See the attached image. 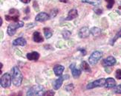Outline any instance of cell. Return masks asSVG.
I'll list each match as a JSON object with an SVG mask.
<instances>
[{
    "mask_svg": "<svg viewBox=\"0 0 121 96\" xmlns=\"http://www.w3.org/2000/svg\"><path fill=\"white\" fill-rule=\"evenodd\" d=\"M105 83H106V79L105 78H100L94 81L91 83H89L87 85V89H92L96 87H105Z\"/></svg>",
    "mask_w": 121,
    "mask_h": 96,
    "instance_id": "5",
    "label": "cell"
},
{
    "mask_svg": "<svg viewBox=\"0 0 121 96\" xmlns=\"http://www.w3.org/2000/svg\"><path fill=\"white\" fill-rule=\"evenodd\" d=\"M94 13H96L97 15H100L103 14V9L100 8H99V7H95L94 8Z\"/></svg>",
    "mask_w": 121,
    "mask_h": 96,
    "instance_id": "29",
    "label": "cell"
},
{
    "mask_svg": "<svg viewBox=\"0 0 121 96\" xmlns=\"http://www.w3.org/2000/svg\"><path fill=\"white\" fill-rule=\"evenodd\" d=\"M115 63H116V59L112 56H109L102 61V65L106 68L112 66Z\"/></svg>",
    "mask_w": 121,
    "mask_h": 96,
    "instance_id": "7",
    "label": "cell"
},
{
    "mask_svg": "<svg viewBox=\"0 0 121 96\" xmlns=\"http://www.w3.org/2000/svg\"><path fill=\"white\" fill-rule=\"evenodd\" d=\"M69 68L71 69V73H72V75L74 78H78L80 76L81 74V72L82 71L80 69H79L76 67V64L75 63H72L70 65Z\"/></svg>",
    "mask_w": 121,
    "mask_h": 96,
    "instance_id": "9",
    "label": "cell"
},
{
    "mask_svg": "<svg viewBox=\"0 0 121 96\" xmlns=\"http://www.w3.org/2000/svg\"><path fill=\"white\" fill-rule=\"evenodd\" d=\"M19 16H11V15H5V19L7 21H13L15 23L19 22Z\"/></svg>",
    "mask_w": 121,
    "mask_h": 96,
    "instance_id": "22",
    "label": "cell"
},
{
    "mask_svg": "<svg viewBox=\"0 0 121 96\" xmlns=\"http://www.w3.org/2000/svg\"><path fill=\"white\" fill-rule=\"evenodd\" d=\"M2 25V19L0 18V25Z\"/></svg>",
    "mask_w": 121,
    "mask_h": 96,
    "instance_id": "39",
    "label": "cell"
},
{
    "mask_svg": "<svg viewBox=\"0 0 121 96\" xmlns=\"http://www.w3.org/2000/svg\"><path fill=\"white\" fill-rule=\"evenodd\" d=\"M79 51H80L81 52H82V55H86V50H84V49H79Z\"/></svg>",
    "mask_w": 121,
    "mask_h": 96,
    "instance_id": "36",
    "label": "cell"
},
{
    "mask_svg": "<svg viewBox=\"0 0 121 96\" xmlns=\"http://www.w3.org/2000/svg\"><path fill=\"white\" fill-rule=\"evenodd\" d=\"M73 84L71 83L70 85H68V86H67V87H65V89L67 90V91H71V90L73 89Z\"/></svg>",
    "mask_w": 121,
    "mask_h": 96,
    "instance_id": "33",
    "label": "cell"
},
{
    "mask_svg": "<svg viewBox=\"0 0 121 96\" xmlns=\"http://www.w3.org/2000/svg\"><path fill=\"white\" fill-rule=\"evenodd\" d=\"M80 67H81V69L83 70L84 72H90L91 70V68L89 66V65L88 64V63L86 61H82L81 64H80Z\"/></svg>",
    "mask_w": 121,
    "mask_h": 96,
    "instance_id": "19",
    "label": "cell"
},
{
    "mask_svg": "<svg viewBox=\"0 0 121 96\" xmlns=\"http://www.w3.org/2000/svg\"><path fill=\"white\" fill-rule=\"evenodd\" d=\"M45 89L42 85H35L30 87L27 92L26 96H44Z\"/></svg>",
    "mask_w": 121,
    "mask_h": 96,
    "instance_id": "1",
    "label": "cell"
},
{
    "mask_svg": "<svg viewBox=\"0 0 121 96\" xmlns=\"http://www.w3.org/2000/svg\"><path fill=\"white\" fill-rule=\"evenodd\" d=\"M30 11V8H28V7H27V8H26V9H25V14H28V12Z\"/></svg>",
    "mask_w": 121,
    "mask_h": 96,
    "instance_id": "37",
    "label": "cell"
},
{
    "mask_svg": "<svg viewBox=\"0 0 121 96\" xmlns=\"http://www.w3.org/2000/svg\"><path fill=\"white\" fill-rule=\"evenodd\" d=\"M58 12H59V10L57 8H54L51 10V18H54L58 14Z\"/></svg>",
    "mask_w": 121,
    "mask_h": 96,
    "instance_id": "27",
    "label": "cell"
},
{
    "mask_svg": "<svg viewBox=\"0 0 121 96\" xmlns=\"http://www.w3.org/2000/svg\"><path fill=\"white\" fill-rule=\"evenodd\" d=\"M26 57H27V58L29 60L36 61V60H38L39 58V54L36 51H33L30 53H28Z\"/></svg>",
    "mask_w": 121,
    "mask_h": 96,
    "instance_id": "13",
    "label": "cell"
},
{
    "mask_svg": "<svg viewBox=\"0 0 121 96\" xmlns=\"http://www.w3.org/2000/svg\"><path fill=\"white\" fill-rule=\"evenodd\" d=\"M103 57V53L99 51H94L92 54L90 55L88 58V62L91 65L94 66L98 63V61L102 58Z\"/></svg>",
    "mask_w": 121,
    "mask_h": 96,
    "instance_id": "4",
    "label": "cell"
},
{
    "mask_svg": "<svg viewBox=\"0 0 121 96\" xmlns=\"http://www.w3.org/2000/svg\"><path fill=\"white\" fill-rule=\"evenodd\" d=\"M120 37H121V30H120L116 34V35L114 36V37L113 38V40H112V42H111V45L112 46H113L114 44V42L117 41V40L118 39V38H120Z\"/></svg>",
    "mask_w": 121,
    "mask_h": 96,
    "instance_id": "24",
    "label": "cell"
},
{
    "mask_svg": "<svg viewBox=\"0 0 121 96\" xmlns=\"http://www.w3.org/2000/svg\"><path fill=\"white\" fill-rule=\"evenodd\" d=\"M113 91L114 93L121 94V85H117V86L115 87L113 89Z\"/></svg>",
    "mask_w": 121,
    "mask_h": 96,
    "instance_id": "28",
    "label": "cell"
},
{
    "mask_svg": "<svg viewBox=\"0 0 121 96\" xmlns=\"http://www.w3.org/2000/svg\"><path fill=\"white\" fill-rule=\"evenodd\" d=\"M119 9L121 10V0H120V5H119Z\"/></svg>",
    "mask_w": 121,
    "mask_h": 96,
    "instance_id": "40",
    "label": "cell"
},
{
    "mask_svg": "<svg viewBox=\"0 0 121 96\" xmlns=\"http://www.w3.org/2000/svg\"><path fill=\"white\" fill-rule=\"evenodd\" d=\"M1 36H2L1 37H2H2H3V32H2V31H1Z\"/></svg>",
    "mask_w": 121,
    "mask_h": 96,
    "instance_id": "41",
    "label": "cell"
},
{
    "mask_svg": "<svg viewBox=\"0 0 121 96\" xmlns=\"http://www.w3.org/2000/svg\"><path fill=\"white\" fill-rule=\"evenodd\" d=\"M33 5H34V10H36V11H39V5H38L37 2L34 1Z\"/></svg>",
    "mask_w": 121,
    "mask_h": 96,
    "instance_id": "32",
    "label": "cell"
},
{
    "mask_svg": "<svg viewBox=\"0 0 121 96\" xmlns=\"http://www.w3.org/2000/svg\"><path fill=\"white\" fill-rule=\"evenodd\" d=\"M115 77H116L118 80L121 79V69H117L115 73Z\"/></svg>",
    "mask_w": 121,
    "mask_h": 96,
    "instance_id": "31",
    "label": "cell"
},
{
    "mask_svg": "<svg viewBox=\"0 0 121 96\" xmlns=\"http://www.w3.org/2000/svg\"><path fill=\"white\" fill-rule=\"evenodd\" d=\"M107 2V5L106 7L108 9H111L114 5V0H105Z\"/></svg>",
    "mask_w": 121,
    "mask_h": 96,
    "instance_id": "26",
    "label": "cell"
},
{
    "mask_svg": "<svg viewBox=\"0 0 121 96\" xmlns=\"http://www.w3.org/2000/svg\"><path fill=\"white\" fill-rule=\"evenodd\" d=\"M60 2H63V3H68V0H60Z\"/></svg>",
    "mask_w": 121,
    "mask_h": 96,
    "instance_id": "38",
    "label": "cell"
},
{
    "mask_svg": "<svg viewBox=\"0 0 121 96\" xmlns=\"http://www.w3.org/2000/svg\"><path fill=\"white\" fill-rule=\"evenodd\" d=\"M55 93L54 91H52V90H48V91H46L44 96H54Z\"/></svg>",
    "mask_w": 121,
    "mask_h": 96,
    "instance_id": "30",
    "label": "cell"
},
{
    "mask_svg": "<svg viewBox=\"0 0 121 96\" xmlns=\"http://www.w3.org/2000/svg\"><path fill=\"white\" fill-rule=\"evenodd\" d=\"M116 85V81L112 78H108L106 79V83H105V87L106 89H112L115 87Z\"/></svg>",
    "mask_w": 121,
    "mask_h": 96,
    "instance_id": "12",
    "label": "cell"
},
{
    "mask_svg": "<svg viewBox=\"0 0 121 96\" xmlns=\"http://www.w3.org/2000/svg\"><path fill=\"white\" fill-rule=\"evenodd\" d=\"M90 32L94 37H98L101 33V29L97 27H93L90 30Z\"/></svg>",
    "mask_w": 121,
    "mask_h": 96,
    "instance_id": "20",
    "label": "cell"
},
{
    "mask_svg": "<svg viewBox=\"0 0 121 96\" xmlns=\"http://www.w3.org/2000/svg\"><path fill=\"white\" fill-rule=\"evenodd\" d=\"M43 31H44V34H45V37L46 39L51 38L52 35H53V32H52L51 29L50 28H44Z\"/></svg>",
    "mask_w": 121,
    "mask_h": 96,
    "instance_id": "21",
    "label": "cell"
},
{
    "mask_svg": "<svg viewBox=\"0 0 121 96\" xmlns=\"http://www.w3.org/2000/svg\"><path fill=\"white\" fill-rule=\"evenodd\" d=\"M12 81V77H10V74L8 73H5L2 76L0 83L3 88H8L10 86V83Z\"/></svg>",
    "mask_w": 121,
    "mask_h": 96,
    "instance_id": "6",
    "label": "cell"
},
{
    "mask_svg": "<svg viewBox=\"0 0 121 96\" xmlns=\"http://www.w3.org/2000/svg\"><path fill=\"white\" fill-rule=\"evenodd\" d=\"M64 77H60L59 78H57L56 81L54 82V84H53V87H54V89L55 90H57V89H59L61 86H62V84L63 83V81H64Z\"/></svg>",
    "mask_w": 121,
    "mask_h": 96,
    "instance_id": "15",
    "label": "cell"
},
{
    "mask_svg": "<svg viewBox=\"0 0 121 96\" xmlns=\"http://www.w3.org/2000/svg\"><path fill=\"white\" fill-rule=\"evenodd\" d=\"M82 2L90 4L93 6H98L101 4V0H81Z\"/></svg>",
    "mask_w": 121,
    "mask_h": 96,
    "instance_id": "18",
    "label": "cell"
},
{
    "mask_svg": "<svg viewBox=\"0 0 121 96\" xmlns=\"http://www.w3.org/2000/svg\"><path fill=\"white\" fill-rule=\"evenodd\" d=\"M62 37L65 40H68V39H69L70 36L71 35V32L70 31H68V30H64L62 31Z\"/></svg>",
    "mask_w": 121,
    "mask_h": 96,
    "instance_id": "23",
    "label": "cell"
},
{
    "mask_svg": "<svg viewBox=\"0 0 121 96\" xmlns=\"http://www.w3.org/2000/svg\"><path fill=\"white\" fill-rule=\"evenodd\" d=\"M27 43L26 40L23 38V37H19V38L16 39L13 41V46H25Z\"/></svg>",
    "mask_w": 121,
    "mask_h": 96,
    "instance_id": "16",
    "label": "cell"
},
{
    "mask_svg": "<svg viewBox=\"0 0 121 96\" xmlns=\"http://www.w3.org/2000/svg\"><path fill=\"white\" fill-rule=\"evenodd\" d=\"M9 15H11V16H19V10L17 9H14L12 8L9 10Z\"/></svg>",
    "mask_w": 121,
    "mask_h": 96,
    "instance_id": "25",
    "label": "cell"
},
{
    "mask_svg": "<svg viewBox=\"0 0 121 96\" xmlns=\"http://www.w3.org/2000/svg\"><path fill=\"white\" fill-rule=\"evenodd\" d=\"M78 16V12L77 9H71V10H69L67 17L65 18V20L67 21H70V20H73V19H75Z\"/></svg>",
    "mask_w": 121,
    "mask_h": 96,
    "instance_id": "11",
    "label": "cell"
},
{
    "mask_svg": "<svg viewBox=\"0 0 121 96\" xmlns=\"http://www.w3.org/2000/svg\"><path fill=\"white\" fill-rule=\"evenodd\" d=\"M10 96H22V92H19L18 94H17V93H12Z\"/></svg>",
    "mask_w": 121,
    "mask_h": 96,
    "instance_id": "34",
    "label": "cell"
},
{
    "mask_svg": "<svg viewBox=\"0 0 121 96\" xmlns=\"http://www.w3.org/2000/svg\"><path fill=\"white\" fill-rule=\"evenodd\" d=\"M51 17L48 14H46L45 12H41L36 16L35 20L36 22H45L46 20H48Z\"/></svg>",
    "mask_w": 121,
    "mask_h": 96,
    "instance_id": "8",
    "label": "cell"
},
{
    "mask_svg": "<svg viewBox=\"0 0 121 96\" xmlns=\"http://www.w3.org/2000/svg\"><path fill=\"white\" fill-rule=\"evenodd\" d=\"M65 67L62 65H56L54 67V72L56 76H60L64 72Z\"/></svg>",
    "mask_w": 121,
    "mask_h": 96,
    "instance_id": "14",
    "label": "cell"
},
{
    "mask_svg": "<svg viewBox=\"0 0 121 96\" xmlns=\"http://www.w3.org/2000/svg\"><path fill=\"white\" fill-rule=\"evenodd\" d=\"M20 2H22V3L24 4H28L30 2V0H19Z\"/></svg>",
    "mask_w": 121,
    "mask_h": 96,
    "instance_id": "35",
    "label": "cell"
},
{
    "mask_svg": "<svg viewBox=\"0 0 121 96\" xmlns=\"http://www.w3.org/2000/svg\"><path fill=\"white\" fill-rule=\"evenodd\" d=\"M24 26V23L22 21H19V22L13 23V24H10L8 26V29L7 32L9 36H13L16 34V31L19 28H22Z\"/></svg>",
    "mask_w": 121,
    "mask_h": 96,
    "instance_id": "3",
    "label": "cell"
},
{
    "mask_svg": "<svg viewBox=\"0 0 121 96\" xmlns=\"http://www.w3.org/2000/svg\"><path fill=\"white\" fill-rule=\"evenodd\" d=\"M91 34L90 30H89L87 27H82L80 28V30L79 31L78 35L80 38H86L89 36V34Z\"/></svg>",
    "mask_w": 121,
    "mask_h": 96,
    "instance_id": "10",
    "label": "cell"
},
{
    "mask_svg": "<svg viewBox=\"0 0 121 96\" xmlns=\"http://www.w3.org/2000/svg\"><path fill=\"white\" fill-rule=\"evenodd\" d=\"M22 74L17 66L12 69V82L14 86L19 87L22 82Z\"/></svg>",
    "mask_w": 121,
    "mask_h": 96,
    "instance_id": "2",
    "label": "cell"
},
{
    "mask_svg": "<svg viewBox=\"0 0 121 96\" xmlns=\"http://www.w3.org/2000/svg\"><path fill=\"white\" fill-rule=\"evenodd\" d=\"M33 40L35 42H43L44 39L43 36L41 35V34L39 31H35L33 34Z\"/></svg>",
    "mask_w": 121,
    "mask_h": 96,
    "instance_id": "17",
    "label": "cell"
}]
</instances>
